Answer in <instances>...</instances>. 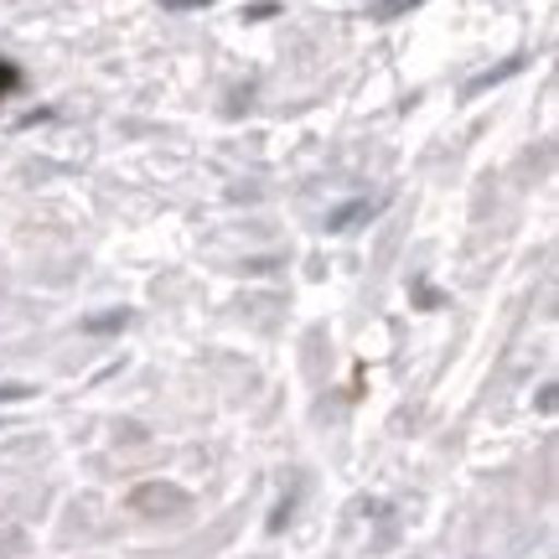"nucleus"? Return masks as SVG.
Returning <instances> with one entry per match:
<instances>
[{
  "instance_id": "1",
  "label": "nucleus",
  "mask_w": 559,
  "mask_h": 559,
  "mask_svg": "<svg viewBox=\"0 0 559 559\" xmlns=\"http://www.w3.org/2000/svg\"><path fill=\"white\" fill-rule=\"evenodd\" d=\"M362 218H373V202L368 198H358V202H342L337 213L326 218V234H347L353 223H362Z\"/></svg>"
},
{
  "instance_id": "2",
  "label": "nucleus",
  "mask_w": 559,
  "mask_h": 559,
  "mask_svg": "<svg viewBox=\"0 0 559 559\" xmlns=\"http://www.w3.org/2000/svg\"><path fill=\"white\" fill-rule=\"evenodd\" d=\"M145 513V508H187V492H177V487H140L135 498H130Z\"/></svg>"
},
{
  "instance_id": "3",
  "label": "nucleus",
  "mask_w": 559,
  "mask_h": 559,
  "mask_svg": "<svg viewBox=\"0 0 559 559\" xmlns=\"http://www.w3.org/2000/svg\"><path fill=\"white\" fill-rule=\"evenodd\" d=\"M513 73H523V58H508L502 68H492V73H481V79H472L466 83V99H481L487 88H498L502 79H513Z\"/></svg>"
},
{
  "instance_id": "4",
  "label": "nucleus",
  "mask_w": 559,
  "mask_h": 559,
  "mask_svg": "<svg viewBox=\"0 0 559 559\" xmlns=\"http://www.w3.org/2000/svg\"><path fill=\"white\" fill-rule=\"evenodd\" d=\"M419 5H425V0H379V5H373V16L400 21V16H409V11H419Z\"/></svg>"
},
{
  "instance_id": "5",
  "label": "nucleus",
  "mask_w": 559,
  "mask_h": 559,
  "mask_svg": "<svg viewBox=\"0 0 559 559\" xmlns=\"http://www.w3.org/2000/svg\"><path fill=\"white\" fill-rule=\"evenodd\" d=\"M16 83H21L16 62H5V58H0V99H5V94H16Z\"/></svg>"
},
{
  "instance_id": "6",
  "label": "nucleus",
  "mask_w": 559,
  "mask_h": 559,
  "mask_svg": "<svg viewBox=\"0 0 559 559\" xmlns=\"http://www.w3.org/2000/svg\"><path fill=\"white\" fill-rule=\"evenodd\" d=\"M109 326H124V311H115V317H94V321H88V332H109Z\"/></svg>"
},
{
  "instance_id": "7",
  "label": "nucleus",
  "mask_w": 559,
  "mask_h": 559,
  "mask_svg": "<svg viewBox=\"0 0 559 559\" xmlns=\"http://www.w3.org/2000/svg\"><path fill=\"white\" fill-rule=\"evenodd\" d=\"M166 11H198V5H207V0H160Z\"/></svg>"
},
{
  "instance_id": "8",
  "label": "nucleus",
  "mask_w": 559,
  "mask_h": 559,
  "mask_svg": "<svg viewBox=\"0 0 559 559\" xmlns=\"http://www.w3.org/2000/svg\"><path fill=\"white\" fill-rule=\"evenodd\" d=\"M264 16H275V0H260V5L249 11V21H264Z\"/></svg>"
}]
</instances>
